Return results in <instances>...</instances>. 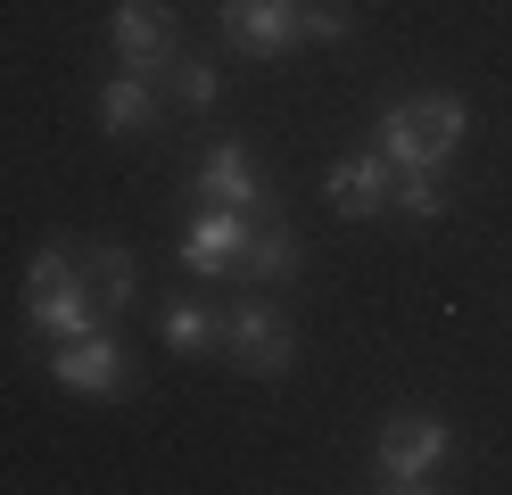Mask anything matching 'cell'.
<instances>
[{
	"label": "cell",
	"mask_w": 512,
	"mask_h": 495,
	"mask_svg": "<svg viewBox=\"0 0 512 495\" xmlns=\"http://www.w3.org/2000/svg\"><path fill=\"white\" fill-rule=\"evenodd\" d=\"M25 322H34L42 339H83V330H100V306H91V289L75 273V248H42L25 264Z\"/></svg>",
	"instance_id": "6da1fadb"
},
{
	"label": "cell",
	"mask_w": 512,
	"mask_h": 495,
	"mask_svg": "<svg viewBox=\"0 0 512 495\" xmlns=\"http://www.w3.org/2000/svg\"><path fill=\"white\" fill-rule=\"evenodd\" d=\"M471 132V108L463 99H397L380 116V157L389 165H446Z\"/></svg>",
	"instance_id": "7a4b0ae2"
},
{
	"label": "cell",
	"mask_w": 512,
	"mask_h": 495,
	"mask_svg": "<svg viewBox=\"0 0 512 495\" xmlns=\"http://www.w3.org/2000/svg\"><path fill=\"white\" fill-rule=\"evenodd\" d=\"M446 454H455V429H446V421H389V429H380V446H372L380 487H389V495L430 487L446 471Z\"/></svg>",
	"instance_id": "3957f363"
},
{
	"label": "cell",
	"mask_w": 512,
	"mask_h": 495,
	"mask_svg": "<svg viewBox=\"0 0 512 495\" xmlns=\"http://www.w3.org/2000/svg\"><path fill=\"white\" fill-rule=\"evenodd\" d=\"M223 42L248 58H281L306 42V0H223Z\"/></svg>",
	"instance_id": "277c9868"
},
{
	"label": "cell",
	"mask_w": 512,
	"mask_h": 495,
	"mask_svg": "<svg viewBox=\"0 0 512 495\" xmlns=\"http://www.w3.org/2000/svg\"><path fill=\"white\" fill-rule=\"evenodd\" d=\"M50 380L75 388V396H124L133 388V363H124V347L108 339V330H83V339L50 347Z\"/></svg>",
	"instance_id": "5b68a950"
},
{
	"label": "cell",
	"mask_w": 512,
	"mask_h": 495,
	"mask_svg": "<svg viewBox=\"0 0 512 495\" xmlns=\"http://www.w3.org/2000/svg\"><path fill=\"white\" fill-rule=\"evenodd\" d=\"M108 33H116V58L133 66V75H166V66L182 58V50H174V9H166V0H116Z\"/></svg>",
	"instance_id": "8992f818"
},
{
	"label": "cell",
	"mask_w": 512,
	"mask_h": 495,
	"mask_svg": "<svg viewBox=\"0 0 512 495\" xmlns=\"http://www.w3.org/2000/svg\"><path fill=\"white\" fill-rule=\"evenodd\" d=\"M190 198H199V207H223V215H265V207H273V190H265V174L248 165L240 141H215V149H207Z\"/></svg>",
	"instance_id": "52a82bcc"
},
{
	"label": "cell",
	"mask_w": 512,
	"mask_h": 495,
	"mask_svg": "<svg viewBox=\"0 0 512 495\" xmlns=\"http://www.w3.org/2000/svg\"><path fill=\"white\" fill-rule=\"evenodd\" d=\"M223 347H232V363L240 372H290V355H298V339H290V322H281L273 306H240V314H223Z\"/></svg>",
	"instance_id": "ba28073f"
},
{
	"label": "cell",
	"mask_w": 512,
	"mask_h": 495,
	"mask_svg": "<svg viewBox=\"0 0 512 495\" xmlns=\"http://www.w3.org/2000/svg\"><path fill=\"white\" fill-rule=\"evenodd\" d=\"M248 231L256 215H223V207H199V223L182 231V264L199 281H223V273H240V256H248Z\"/></svg>",
	"instance_id": "9c48e42d"
},
{
	"label": "cell",
	"mask_w": 512,
	"mask_h": 495,
	"mask_svg": "<svg viewBox=\"0 0 512 495\" xmlns=\"http://www.w3.org/2000/svg\"><path fill=\"white\" fill-rule=\"evenodd\" d=\"M389 198H397V174H389V157H339L331 165V207L347 223H372V215H389Z\"/></svg>",
	"instance_id": "30bf717a"
},
{
	"label": "cell",
	"mask_w": 512,
	"mask_h": 495,
	"mask_svg": "<svg viewBox=\"0 0 512 495\" xmlns=\"http://www.w3.org/2000/svg\"><path fill=\"white\" fill-rule=\"evenodd\" d=\"M75 273H83V289H91V306H100V322L108 314H124L133 306V256H124L116 240H91V248H75Z\"/></svg>",
	"instance_id": "8fae6325"
},
{
	"label": "cell",
	"mask_w": 512,
	"mask_h": 495,
	"mask_svg": "<svg viewBox=\"0 0 512 495\" xmlns=\"http://www.w3.org/2000/svg\"><path fill=\"white\" fill-rule=\"evenodd\" d=\"M100 124H108V132H141V124H157V91H149V75H133V66H124V75L100 91Z\"/></svg>",
	"instance_id": "7c38bea8"
},
{
	"label": "cell",
	"mask_w": 512,
	"mask_h": 495,
	"mask_svg": "<svg viewBox=\"0 0 512 495\" xmlns=\"http://www.w3.org/2000/svg\"><path fill=\"white\" fill-rule=\"evenodd\" d=\"M290 273H298V240L281 223H256L248 256H240V281H290Z\"/></svg>",
	"instance_id": "4fadbf2b"
},
{
	"label": "cell",
	"mask_w": 512,
	"mask_h": 495,
	"mask_svg": "<svg viewBox=\"0 0 512 495\" xmlns=\"http://www.w3.org/2000/svg\"><path fill=\"white\" fill-rule=\"evenodd\" d=\"M397 215H413V223H438L446 215V174L438 165H397V198H389Z\"/></svg>",
	"instance_id": "5bb4252c"
},
{
	"label": "cell",
	"mask_w": 512,
	"mask_h": 495,
	"mask_svg": "<svg viewBox=\"0 0 512 495\" xmlns=\"http://www.w3.org/2000/svg\"><path fill=\"white\" fill-rule=\"evenodd\" d=\"M223 339V322L215 314H199V306H166V347H182V355H207Z\"/></svg>",
	"instance_id": "9a60e30c"
},
{
	"label": "cell",
	"mask_w": 512,
	"mask_h": 495,
	"mask_svg": "<svg viewBox=\"0 0 512 495\" xmlns=\"http://www.w3.org/2000/svg\"><path fill=\"white\" fill-rule=\"evenodd\" d=\"M166 83H174V99H182V108H215V66H199V58H174L166 66Z\"/></svg>",
	"instance_id": "2e32d148"
},
{
	"label": "cell",
	"mask_w": 512,
	"mask_h": 495,
	"mask_svg": "<svg viewBox=\"0 0 512 495\" xmlns=\"http://www.w3.org/2000/svg\"><path fill=\"white\" fill-rule=\"evenodd\" d=\"M347 25L356 17H347L339 0H306V42H347Z\"/></svg>",
	"instance_id": "e0dca14e"
}]
</instances>
